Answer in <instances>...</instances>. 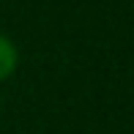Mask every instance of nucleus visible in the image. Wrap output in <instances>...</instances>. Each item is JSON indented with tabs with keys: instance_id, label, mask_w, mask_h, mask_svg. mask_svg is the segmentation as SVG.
<instances>
[{
	"instance_id": "f257e3e1",
	"label": "nucleus",
	"mask_w": 134,
	"mask_h": 134,
	"mask_svg": "<svg viewBox=\"0 0 134 134\" xmlns=\"http://www.w3.org/2000/svg\"><path fill=\"white\" fill-rule=\"evenodd\" d=\"M16 66H19V49L5 33H0V82L14 77Z\"/></svg>"
}]
</instances>
